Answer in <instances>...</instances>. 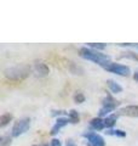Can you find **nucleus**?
<instances>
[{
  "label": "nucleus",
  "instance_id": "nucleus-7",
  "mask_svg": "<svg viewBox=\"0 0 138 146\" xmlns=\"http://www.w3.org/2000/svg\"><path fill=\"white\" fill-rule=\"evenodd\" d=\"M69 123H70V121H69L68 117H58L56 122H55L53 127L51 128V130H50V134H51L52 136H55L56 134L59 133V130L63 129L66 125H68Z\"/></svg>",
  "mask_w": 138,
  "mask_h": 146
},
{
  "label": "nucleus",
  "instance_id": "nucleus-24",
  "mask_svg": "<svg viewBox=\"0 0 138 146\" xmlns=\"http://www.w3.org/2000/svg\"><path fill=\"white\" fill-rule=\"evenodd\" d=\"M120 46H133V48H136L138 49V44H119Z\"/></svg>",
  "mask_w": 138,
  "mask_h": 146
},
{
  "label": "nucleus",
  "instance_id": "nucleus-12",
  "mask_svg": "<svg viewBox=\"0 0 138 146\" xmlns=\"http://www.w3.org/2000/svg\"><path fill=\"white\" fill-rule=\"evenodd\" d=\"M119 117H120V115H119V112L116 113H112V115H109L108 117L103 118L104 119V125L107 129H113L114 125L116 124V122L119 119Z\"/></svg>",
  "mask_w": 138,
  "mask_h": 146
},
{
  "label": "nucleus",
  "instance_id": "nucleus-11",
  "mask_svg": "<svg viewBox=\"0 0 138 146\" xmlns=\"http://www.w3.org/2000/svg\"><path fill=\"white\" fill-rule=\"evenodd\" d=\"M68 71L70 72L72 74H74V76H84L85 74L84 67L78 65V63L74 62V61H69L68 62Z\"/></svg>",
  "mask_w": 138,
  "mask_h": 146
},
{
  "label": "nucleus",
  "instance_id": "nucleus-15",
  "mask_svg": "<svg viewBox=\"0 0 138 146\" xmlns=\"http://www.w3.org/2000/svg\"><path fill=\"white\" fill-rule=\"evenodd\" d=\"M107 135H109V136H116V138H126V135H127V133L125 130H122V129H107L104 131Z\"/></svg>",
  "mask_w": 138,
  "mask_h": 146
},
{
  "label": "nucleus",
  "instance_id": "nucleus-6",
  "mask_svg": "<svg viewBox=\"0 0 138 146\" xmlns=\"http://www.w3.org/2000/svg\"><path fill=\"white\" fill-rule=\"evenodd\" d=\"M82 136L87 140V144H90L92 146H105V140L102 135H99L96 131H85Z\"/></svg>",
  "mask_w": 138,
  "mask_h": 146
},
{
  "label": "nucleus",
  "instance_id": "nucleus-21",
  "mask_svg": "<svg viewBox=\"0 0 138 146\" xmlns=\"http://www.w3.org/2000/svg\"><path fill=\"white\" fill-rule=\"evenodd\" d=\"M50 146H62V143L58 138H53L50 141Z\"/></svg>",
  "mask_w": 138,
  "mask_h": 146
},
{
  "label": "nucleus",
  "instance_id": "nucleus-4",
  "mask_svg": "<svg viewBox=\"0 0 138 146\" xmlns=\"http://www.w3.org/2000/svg\"><path fill=\"white\" fill-rule=\"evenodd\" d=\"M32 124V119L29 117H23L17 119L11 128V136L12 138H20L21 135L26 134L29 130Z\"/></svg>",
  "mask_w": 138,
  "mask_h": 146
},
{
  "label": "nucleus",
  "instance_id": "nucleus-17",
  "mask_svg": "<svg viewBox=\"0 0 138 146\" xmlns=\"http://www.w3.org/2000/svg\"><path fill=\"white\" fill-rule=\"evenodd\" d=\"M121 57H125V58H130V60H133L138 62V52L137 51H133V50H128V51L122 52Z\"/></svg>",
  "mask_w": 138,
  "mask_h": 146
},
{
  "label": "nucleus",
  "instance_id": "nucleus-2",
  "mask_svg": "<svg viewBox=\"0 0 138 146\" xmlns=\"http://www.w3.org/2000/svg\"><path fill=\"white\" fill-rule=\"evenodd\" d=\"M32 73V67L28 65H17L6 67L4 70V77L12 82H21L27 79Z\"/></svg>",
  "mask_w": 138,
  "mask_h": 146
},
{
  "label": "nucleus",
  "instance_id": "nucleus-27",
  "mask_svg": "<svg viewBox=\"0 0 138 146\" xmlns=\"http://www.w3.org/2000/svg\"><path fill=\"white\" fill-rule=\"evenodd\" d=\"M87 146H92V145H90V144H87Z\"/></svg>",
  "mask_w": 138,
  "mask_h": 146
},
{
  "label": "nucleus",
  "instance_id": "nucleus-16",
  "mask_svg": "<svg viewBox=\"0 0 138 146\" xmlns=\"http://www.w3.org/2000/svg\"><path fill=\"white\" fill-rule=\"evenodd\" d=\"M68 118L72 124H76V123L80 122V115L76 110H70V111L68 112Z\"/></svg>",
  "mask_w": 138,
  "mask_h": 146
},
{
  "label": "nucleus",
  "instance_id": "nucleus-25",
  "mask_svg": "<svg viewBox=\"0 0 138 146\" xmlns=\"http://www.w3.org/2000/svg\"><path fill=\"white\" fill-rule=\"evenodd\" d=\"M132 78L135 79L136 82H138V70H136L135 72H133V74H132Z\"/></svg>",
  "mask_w": 138,
  "mask_h": 146
},
{
  "label": "nucleus",
  "instance_id": "nucleus-9",
  "mask_svg": "<svg viewBox=\"0 0 138 146\" xmlns=\"http://www.w3.org/2000/svg\"><path fill=\"white\" fill-rule=\"evenodd\" d=\"M118 112H119V115L120 116L138 118V105H128V106L121 107Z\"/></svg>",
  "mask_w": 138,
  "mask_h": 146
},
{
  "label": "nucleus",
  "instance_id": "nucleus-23",
  "mask_svg": "<svg viewBox=\"0 0 138 146\" xmlns=\"http://www.w3.org/2000/svg\"><path fill=\"white\" fill-rule=\"evenodd\" d=\"M66 146H78V145L75 144V141L73 140V139H67V141H66Z\"/></svg>",
  "mask_w": 138,
  "mask_h": 146
},
{
  "label": "nucleus",
  "instance_id": "nucleus-20",
  "mask_svg": "<svg viewBox=\"0 0 138 146\" xmlns=\"http://www.w3.org/2000/svg\"><path fill=\"white\" fill-rule=\"evenodd\" d=\"M12 144V136L10 135H3L0 138V146H10Z\"/></svg>",
  "mask_w": 138,
  "mask_h": 146
},
{
  "label": "nucleus",
  "instance_id": "nucleus-26",
  "mask_svg": "<svg viewBox=\"0 0 138 146\" xmlns=\"http://www.w3.org/2000/svg\"><path fill=\"white\" fill-rule=\"evenodd\" d=\"M41 146H49L47 144H44V145H41Z\"/></svg>",
  "mask_w": 138,
  "mask_h": 146
},
{
  "label": "nucleus",
  "instance_id": "nucleus-18",
  "mask_svg": "<svg viewBox=\"0 0 138 146\" xmlns=\"http://www.w3.org/2000/svg\"><path fill=\"white\" fill-rule=\"evenodd\" d=\"M87 46L93 49V50H97V51H103V50L107 48V44H103V43H89Z\"/></svg>",
  "mask_w": 138,
  "mask_h": 146
},
{
  "label": "nucleus",
  "instance_id": "nucleus-22",
  "mask_svg": "<svg viewBox=\"0 0 138 146\" xmlns=\"http://www.w3.org/2000/svg\"><path fill=\"white\" fill-rule=\"evenodd\" d=\"M64 113H67L66 111H63V110H53L51 112V115L53 117H57V116H61V115H64Z\"/></svg>",
  "mask_w": 138,
  "mask_h": 146
},
{
  "label": "nucleus",
  "instance_id": "nucleus-5",
  "mask_svg": "<svg viewBox=\"0 0 138 146\" xmlns=\"http://www.w3.org/2000/svg\"><path fill=\"white\" fill-rule=\"evenodd\" d=\"M103 70H105L109 73H113V74L120 76V77H130L131 74H133L130 67L126 65H122V63H119V62H110Z\"/></svg>",
  "mask_w": 138,
  "mask_h": 146
},
{
  "label": "nucleus",
  "instance_id": "nucleus-10",
  "mask_svg": "<svg viewBox=\"0 0 138 146\" xmlns=\"http://www.w3.org/2000/svg\"><path fill=\"white\" fill-rule=\"evenodd\" d=\"M90 129L93 130V131H101L105 129V125H104V119L101 117H95L92 118V119L90 121Z\"/></svg>",
  "mask_w": 138,
  "mask_h": 146
},
{
  "label": "nucleus",
  "instance_id": "nucleus-19",
  "mask_svg": "<svg viewBox=\"0 0 138 146\" xmlns=\"http://www.w3.org/2000/svg\"><path fill=\"white\" fill-rule=\"evenodd\" d=\"M73 100H74V102H75V104L80 105V104H84V102H85L86 98H85V95L82 94V93H80V91H78V93H75V94H74V96H73Z\"/></svg>",
  "mask_w": 138,
  "mask_h": 146
},
{
  "label": "nucleus",
  "instance_id": "nucleus-3",
  "mask_svg": "<svg viewBox=\"0 0 138 146\" xmlns=\"http://www.w3.org/2000/svg\"><path fill=\"white\" fill-rule=\"evenodd\" d=\"M120 105H121L120 101H118L116 99H114L110 94H107L102 99V106H101L99 111H98V117H101V118L108 117L109 115H112Z\"/></svg>",
  "mask_w": 138,
  "mask_h": 146
},
{
  "label": "nucleus",
  "instance_id": "nucleus-14",
  "mask_svg": "<svg viewBox=\"0 0 138 146\" xmlns=\"http://www.w3.org/2000/svg\"><path fill=\"white\" fill-rule=\"evenodd\" d=\"M12 119H13L12 113H10V112L3 113V115L0 116V128H5L7 124H10V122H12Z\"/></svg>",
  "mask_w": 138,
  "mask_h": 146
},
{
  "label": "nucleus",
  "instance_id": "nucleus-1",
  "mask_svg": "<svg viewBox=\"0 0 138 146\" xmlns=\"http://www.w3.org/2000/svg\"><path fill=\"white\" fill-rule=\"evenodd\" d=\"M79 55L80 57H82L84 60L91 61L96 63V65L101 66L102 68L107 67L110 62H112V58H110L109 55L103 54L102 51H97V50H93L89 46H82L79 50Z\"/></svg>",
  "mask_w": 138,
  "mask_h": 146
},
{
  "label": "nucleus",
  "instance_id": "nucleus-28",
  "mask_svg": "<svg viewBox=\"0 0 138 146\" xmlns=\"http://www.w3.org/2000/svg\"><path fill=\"white\" fill-rule=\"evenodd\" d=\"M33 146H39V145H33Z\"/></svg>",
  "mask_w": 138,
  "mask_h": 146
},
{
  "label": "nucleus",
  "instance_id": "nucleus-13",
  "mask_svg": "<svg viewBox=\"0 0 138 146\" xmlns=\"http://www.w3.org/2000/svg\"><path fill=\"white\" fill-rule=\"evenodd\" d=\"M107 86H108V89L112 91L113 94H120V93H122V90H124V88L118 83L116 80H114V79H108L107 82Z\"/></svg>",
  "mask_w": 138,
  "mask_h": 146
},
{
  "label": "nucleus",
  "instance_id": "nucleus-8",
  "mask_svg": "<svg viewBox=\"0 0 138 146\" xmlns=\"http://www.w3.org/2000/svg\"><path fill=\"white\" fill-rule=\"evenodd\" d=\"M33 70L35 72V74L38 77H41V78L43 77H47L50 74V67L43 61H35Z\"/></svg>",
  "mask_w": 138,
  "mask_h": 146
}]
</instances>
